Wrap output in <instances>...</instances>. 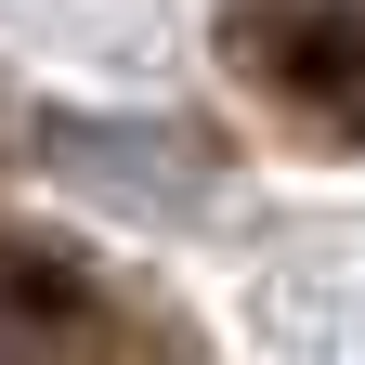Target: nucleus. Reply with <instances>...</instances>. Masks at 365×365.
<instances>
[{
    "label": "nucleus",
    "instance_id": "1",
    "mask_svg": "<svg viewBox=\"0 0 365 365\" xmlns=\"http://www.w3.org/2000/svg\"><path fill=\"white\" fill-rule=\"evenodd\" d=\"M222 66L313 157H365V0H222Z\"/></svg>",
    "mask_w": 365,
    "mask_h": 365
},
{
    "label": "nucleus",
    "instance_id": "2",
    "mask_svg": "<svg viewBox=\"0 0 365 365\" xmlns=\"http://www.w3.org/2000/svg\"><path fill=\"white\" fill-rule=\"evenodd\" d=\"M118 300L53 235H0V365H105Z\"/></svg>",
    "mask_w": 365,
    "mask_h": 365
},
{
    "label": "nucleus",
    "instance_id": "3",
    "mask_svg": "<svg viewBox=\"0 0 365 365\" xmlns=\"http://www.w3.org/2000/svg\"><path fill=\"white\" fill-rule=\"evenodd\" d=\"M0 157H14V105H0Z\"/></svg>",
    "mask_w": 365,
    "mask_h": 365
}]
</instances>
